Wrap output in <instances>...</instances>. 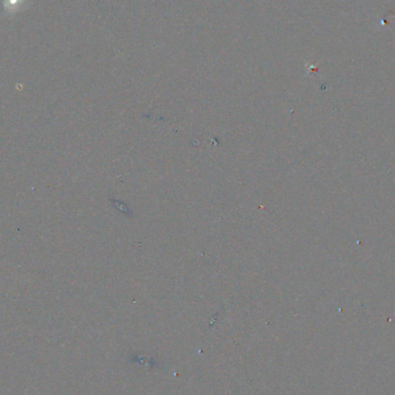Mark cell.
<instances>
[{
    "label": "cell",
    "mask_w": 395,
    "mask_h": 395,
    "mask_svg": "<svg viewBox=\"0 0 395 395\" xmlns=\"http://www.w3.org/2000/svg\"><path fill=\"white\" fill-rule=\"evenodd\" d=\"M22 2H23V0H6L5 7L6 8H8V10L16 9L17 7H20Z\"/></svg>",
    "instance_id": "cell-1"
}]
</instances>
